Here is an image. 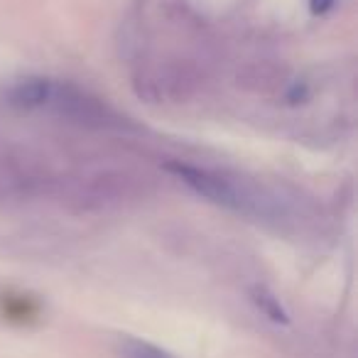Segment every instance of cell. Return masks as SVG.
Returning <instances> with one entry per match:
<instances>
[{"mask_svg": "<svg viewBox=\"0 0 358 358\" xmlns=\"http://www.w3.org/2000/svg\"><path fill=\"white\" fill-rule=\"evenodd\" d=\"M167 169L177 179H182L189 189H194L199 196L214 201L219 206H226L231 211H238V214H265V204L258 194L243 189L241 185H236L234 179L224 177V174H216L211 169L192 167V164L172 162L167 164Z\"/></svg>", "mask_w": 358, "mask_h": 358, "instance_id": "6da1fadb", "label": "cell"}, {"mask_svg": "<svg viewBox=\"0 0 358 358\" xmlns=\"http://www.w3.org/2000/svg\"><path fill=\"white\" fill-rule=\"evenodd\" d=\"M55 96V86L47 79H25L10 91V103L20 106V108H40V106L50 103Z\"/></svg>", "mask_w": 358, "mask_h": 358, "instance_id": "7a4b0ae2", "label": "cell"}, {"mask_svg": "<svg viewBox=\"0 0 358 358\" xmlns=\"http://www.w3.org/2000/svg\"><path fill=\"white\" fill-rule=\"evenodd\" d=\"M120 358H174L164 348L155 346V343L140 341V338H125L120 343Z\"/></svg>", "mask_w": 358, "mask_h": 358, "instance_id": "3957f363", "label": "cell"}]
</instances>
